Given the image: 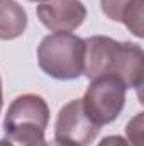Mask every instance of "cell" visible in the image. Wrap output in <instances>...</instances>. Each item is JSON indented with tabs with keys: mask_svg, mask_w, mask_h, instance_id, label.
<instances>
[{
	"mask_svg": "<svg viewBox=\"0 0 144 146\" xmlns=\"http://www.w3.org/2000/svg\"><path fill=\"white\" fill-rule=\"evenodd\" d=\"M98 146H132V145H129L124 138H119V136H108V138H105Z\"/></svg>",
	"mask_w": 144,
	"mask_h": 146,
	"instance_id": "obj_10",
	"label": "cell"
},
{
	"mask_svg": "<svg viewBox=\"0 0 144 146\" xmlns=\"http://www.w3.org/2000/svg\"><path fill=\"white\" fill-rule=\"evenodd\" d=\"M83 73L90 78L117 76L126 88H139L144 80V56L137 44L117 42L110 37L85 39Z\"/></svg>",
	"mask_w": 144,
	"mask_h": 146,
	"instance_id": "obj_1",
	"label": "cell"
},
{
	"mask_svg": "<svg viewBox=\"0 0 144 146\" xmlns=\"http://www.w3.org/2000/svg\"><path fill=\"white\" fill-rule=\"evenodd\" d=\"M102 10L112 21H122L137 37L143 36V0H102Z\"/></svg>",
	"mask_w": 144,
	"mask_h": 146,
	"instance_id": "obj_7",
	"label": "cell"
},
{
	"mask_svg": "<svg viewBox=\"0 0 144 146\" xmlns=\"http://www.w3.org/2000/svg\"><path fill=\"white\" fill-rule=\"evenodd\" d=\"M124 100L126 85L117 76H100L92 80L85 99H81L85 112L98 126L117 119L124 107Z\"/></svg>",
	"mask_w": 144,
	"mask_h": 146,
	"instance_id": "obj_3",
	"label": "cell"
},
{
	"mask_svg": "<svg viewBox=\"0 0 144 146\" xmlns=\"http://www.w3.org/2000/svg\"><path fill=\"white\" fill-rule=\"evenodd\" d=\"M37 15L53 33H70L83 22L87 10L78 0H49L39 5Z\"/></svg>",
	"mask_w": 144,
	"mask_h": 146,
	"instance_id": "obj_5",
	"label": "cell"
},
{
	"mask_svg": "<svg viewBox=\"0 0 144 146\" xmlns=\"http://www.w3.org/2000/svg\"><path fill=\"white\" fill-rule=\"evenodd\" d=\"M48 121H49V109H48L46 102L42 100V97L26 94V95L17 97L10 104L3 124L32 122V124H39V126L46 127Z\"/></svg>",
	"mask_w": 144,
	"mask_h": 146,
	"instance_id": "obj_6",
	"label": "cell"
},
{
	"mask_svg": "<svg viewBox=\"0 0 144 146\" xmlns=\"http://www.w3.org/2000/svg\"><path fill=\"white\" fill-rule=\"evenodd\" d=\"M24 9L14 0H0V39H14L26 29Z\"/></svg>",
	"mask_w": 144,
	"mask_h": 146,
	"instance_id": "obj_8",
	"label": "cell"
},
{
	"mask_svg": "<svg viewBox=\"0 0 144 146\" xmlns=\"http://www.w3.org/2000/svg\"><path fill=\"white\" fill-rule=\"evenodd\" d=\"M31 2H44V0H31Z\"/></svg>",
	"mask_w": 144,
	"mask_h": 146,
	"instance_id": "obj_14",
	"label": "cell"
},
{
	"mask_svg": "<svg viewBox=\"0 0 144 146\" xmlns=\"http://www.w3.org/2000/svg\"><path fill=\"white\" fill-rule=\"evenodd\" d=\"M39 66L53 78L73 80L83 73L85 41L71 33H54L44 37L37 49Z\"/></svg>",
	"mask_w": 144,
	"mask_h": 146,
	"instance_id": "obj_2",
	"label": "cell"
},
{
	"mask_svg": "<svg viewBox=\"0 0 144 146\" xmlns=\"http://www.w3.org/2000/svg\"><path fill=\"white\" fill-rule=\"evenodd\" d=\"M42 146H78L75 145V143H71V141H66V139H53V141H48V143H44Z\"/></svg>",
	"mask_w": 144,
	"mask_h": 146,
	"instance_id": "obj_11",
	"label": "cell"
},
{
	"mask_svg": "<svg viewBox=\"0 0 144 146\" xmlns=\"http://www.w3.org/2000/svg\"><path fill=\"white\" fill-rule=\"evenodd\" d=\"M100 126L95 124L83 109L81 99L68 102L59 110L56 121V138L66 139L78 146H88L98 134Z\"/></svg>",
	"mask_w": 144,
	"mask_h": 146,
	"instance_id": "obj_4",
	"label": "cell"
},
{
	"mask_svg": "<svg viewBox=\"0 0 144 146\" xmlns=\"http://www.w3.org/2000/svg\"><path fill=\"white\" fill-rule=\"evenodd\" d=\"M0 107H2V83H0Z\"/></svg>",
	"mask_w": 144,
	"mask_h": 146,
	"instance_id": "obj_13",
	"label": "cell"
},
{
	"mask_svg": "<svg viewBox=\"0 0 144 146\" xmlns=\"http://www.w3.org/2000/svg\"><path fill=\"white\" fill-rule=\"evenodd\" d=\"M5 129V139L12 146H42L44 145V131L46 127H41L32 122H17L3 126Z\"/></svg>",
	"mask_w": 144,
	"mask_h": 146,
	"instance_id": "obj_9",
	"label": "cell"
},
{
	"mask_svg": "<svg viewBox=\"0 0 144 146\" xmlns=\"http://www.w3.org/2000/svg\"><path fill=\"white\" fill-rule=\"evenodd\" d=\"M0 146H12V145H10L7 139H0Z\"/></svg>",
	"mask_w": 144,
	"mask_h": 146,
	"instance_id": "obj_12",
	"label": "cell"
}]
</instances>
